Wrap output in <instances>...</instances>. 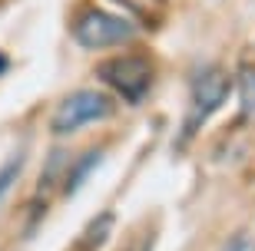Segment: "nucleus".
I'll list each match as a JSON object with an SVG mask.
<instances>
[{
	"label": "nucleus",
	"instance_id": "nucleus-1",
	"mask_svg": "<svg viewBox=\"0 0 255 251\" xmlns=\"http://www.w3.org/2000/svg\"><path fill=\"white\" fill-rule=\"evenodd\" d=\"M73 37L80 47L86 50H103V47H120L126 40L136 37V27L129 20L106 13V10H80V17L73 20Z\"/></svg>",
	"mask_w": 255,
	"mask_h": 251
},
{
	"label": "nucleus",
	"instance_id": "nucleus-9",
	"mask_svg": "<svg viewBox=\"0 0 255 251\" xmlns=\"http://www.w3.org/2000/svg\"><path fill=\"white\" fill-rule=\"evenodd\" d=\"M222 251H255V245L249 242L246 235H236V238H229V245Z\"/></svg>",
	"mask_w": 255,
	"mask_h": 251
},
{
	"label": "nucleus",
	"instance_id": "nucleus-3",
	"mask_svg": "<svg viewBox=\"0 0 255 251\" xmlns=\"http://www.w3.org/2000/svg\"><path fill=\"white\" fill-rule=\"evenodd\" d=\"M100 80L113 86L126 102H139L152 86V66L142 56H120L100 66Z\"/></svg>",
	"mask_w": 255,
	"mask_h": 251
},
{
	"label": "nucleus",
	"instance_id": "nucleus-4",
	"mask_svg": "<svg viewBox=\"0 0 255 251\" xmlns=\"http://www.w3.org/2000/svg\"><path fill=\"white\" fill-rule=\"evenodd\" d=\"M229 96V76L216 66H209L192 83V102H196V122H202L212 109H219Z\"/></svg>",
	"mask_w": 255,
	"mask_h": 251
},
{
	"label": "nucleus",
	"instance_id": "nucleus-10",
	"mask_svg": "<svg viewBox=\"0 0 255 251\" xmlns=\"http://www.w3.org/2000/svg\"><path fill=\"white\" fill-rule=\"evenodd\" d=\"M7 63H10V60H7V56H3V53H0V76L7 73Z\"/></svg>",
	"mask_w": 255,
	"mask_h": 251
},
{
	"label": "nucleus",
	"instance_id": "nucleus-2",
	"mask_svg": "<svg viewBox=\"0 0 255 251\" xmlns=\"http://www.w3.org/2000/svg\"><path fill=\"white\" fill-rule=\"evenodd\" d=\"M106 116H113V99L96 89H76L70 93L53 112V132L57 136H70V132L83 129L90 122H100Z\"/></svg>",
	"mask_w": 255,
	"mask_h": 251
},
{
	"label": "nucleus",
	"instance_id": "nucleus-6",
	"mask_svg": "<svg viewBox=\"0 0 255 251\" xmlns=\"http://www.w3.org/2000/svg\"><path fill=\"white\" fill-rule=\"evenodd\" d=\"M103 159V152H86L80 162H76V168H73V175H70V185H66V195H73L76 188H80V182H86V175H90V168L96 166Z\"/></svg>",
	"mask_w": 255,
	"mask_h": 251
},
{
	"label": "nucleus",
	"instance_id": "nucleus-5",
	"mask_svg": "<svg viewBox=\"0 0 255 251\" xmlns=\"http://www.w3.org/2000/svg\"><path fill=\"white\" fill-rule=\"evenodd\" d=\"M239 106L246 112V119L255 122V63L239 66Z\"/></svg>",
	"mask_w": 255,
	"mask_h": 251
},
{
	"label": "nucleus",
	"instance_id": "nucleus-8",
	"mask_svg": "<svg viewBox=\"0 0 255 251\" xmlns=\"http://www.w3.org/2000/svg\"><path fill=\"white\" fill-rule=\"evenodd\" d=\"M123 7H129V10H136V13H142V17H159L162 13V0H120Z\"/></svg>",
	"mask_w": 255,
	"mask_h": 251
},
{
	"label": "nucleus",
	"instance_id": "nucleus-7",
	"mask_svg": "<svg viewBox=\"0 0 255 251\" xmlns=\"http://www.w3.org/2000/svg\"><path fill=\"white\" fill-rule=\"evenodd\" d=\"M20 168H23V156H13L7 166L0 168V202H3V198H7V192L13 188V182H17V175H20Z\"/></svg>",
	"mask_w": 255,
	"mask_h": 251
}]
</instances>
